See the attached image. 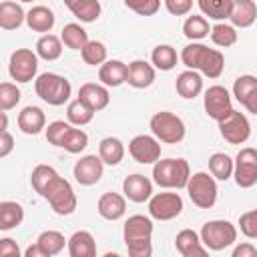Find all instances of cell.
I'll return each mask as SVG.
<instances>
[{
  "instance_id": "4",
  "label": "cell",
  "mask_w": 257,
  "mask_h": 257,
  "mask_svg": "<svg viewBox=\"0 0 257 257\" xmlns=\"http://www.w3.org/2000/svg\"><path fill=\"white\" fill-rule=\"evenodd\" d=\"M199 235L209 251H223L237 241V227L227 219H213L201 227Z\"/></svg>"
},
{
  "instance_id": "12",
  "label": "cell",
  "mask_w": 257,
  "mask_h": 257,
  "mask_svg": "<svg viewBox=\"0 0 257 257\" xmlns=\"http://www.w3.org/2000/svg\"><path fill=\"white\" fill-rule=\"evenodd\" d=\"M128 153L141 165H155L161 159V141L155 135H137L128 143Z\"/></svg>"
},
{
  "instance_id": "31",
  "label": "cell",
  "mask_w": 257,
  "mask_h": 257,
  "mask_svg": "<svg viewBox=\"0 0 257 257\" xmlns=\"http://www.w3.org/2000/svg\"><path fill=\"white\" fill-rule=\"evenodd\" d=\"M62 38L60 36H54V34H42L40 38H38V42H36V54H38V58H42V60H58L60 58V54H62Z\"/></svg>"
},
{
  "instance_id": "47",
  "label": "cell",
  "mask_w": 257,
  "mask_h": 257,
  "mask_svg": "<svg viewBox=\"0 0 257 257\" xmlns=\"http://www.w3.org/2000/svg\"><path fill=\"white\" fill-rule=\"evenodd\" d=\"M124 6L139 16H155L161 8V0H124Z\"/></svg>"
},
{
  "instance_id": "24",
  "label": "cell",
  "mask_w": 257,
  "mask_h": 257,
  "mask_svg": "<svg viewBox=\"0 0 257 257\" xmlns=\"http://www.w3.org/2000/svg\"><path fill=\"white\" fill-rule=\"evenodd\" d=\"M54 12L48 8V6H32L28 12H26V24L30 30L34 32H42V34H48L52 28H54Z\"/></svg>"
},
{
  "instance_id": "14",
  "label": "cell",
  "mask_w": 257,
  "mask_h": 257,
  "mask_svg": "<svg viewBox=\"0 0 257 257\" xmlns=\"http://www.w3.org/2000/svg\"><path fill=\"white\" fill-rule=\"evenodd\" d=\"M122 193L133 203H145L153 197V181L141 173L128 175L122 181Z\"/></svg>"
},
{
  "instance_id": "43",
  "label": "cell",
  "mask_w": 257,
  "mask_h": 257,
  "mask_svg": "<svg viewBox=\"0 0 257 257\" xmlns=\"http://www.w3.org/2000/svg\"><path fill=\"white\" fill-rule=\"evenodd\" d=\"M257 90V76L253 74H241L233 84V96L243 104L253 92Z\"/></svg>"
},
{
  "instance_id": "34",
  "label": "cell",
  "mask_w": 257,
  "mask_h": 257,
  "mask_svg": "<svg viewBox=\"0 0 257 257\" xmlns=\"http://www.w3.org/2000/svg\"><path fill=\"white\" fill-rule=\"evenodd\" d=\"M235 161L225 153H213L209 157V171L217 181H229L233 177Z\"/></svg>"
},
{
  "instance_id": "20",
  "label": "cell",
  "mask_w": 257,
  "mask_h": 257,
  "mask_svg": "<svg viewBox=\"0 0 257 257\" xmlns=\"http://www.w3.org/2000/svg\"><path fill=\"white\" fill-rule=\"evenodd\" d=\"M128 76V64H124L122 60H106L104 64L98 66V80L104 86H120L122 82H126Z\"/></svg>"
},
{
  "instance_id": "1",
  "label": "cell",
  "mask_w": 257,
  "mask_h": 257,
  "mask_svg": "<svg viewBox=\"0 0 257 257\" xmlns=\"http://www.w3.org/2000/svg\"><path fill=\"white\" fill-rule=\"evenodd\" d=\"M189 177L191 167L185 159H159L153 165V181L163 189H185Z\"/></svg>"
},
{
  "instance_id": "57",
  "label": "cell",
  "mask_w": 257,
  "mask_h": 257,
  "mask_svg": "<svg viewBox=\"0 0 257 257\" xmlns=\"http://www.w3.org/2000/svg\"><path fill=\"white\" fill-rule=\"evenodd\" d=\"M74 2H78V0H64V4H66V6H68V8H70V6H72V4H74Z\"/></svg>"
},
{
  "instance_id": "39",
  "label": "cell",
  "mask_w": 257,
  "mask_h": 257,
  "mask_svg": "<svg viewBox=\"0 0 257 257\" xmlns=\"http://www.w3.org/2000/svg\"><path fill=\"white\" fill-rule=\"evenodd\" d=\"M239 38V32L233 24H225V22H217L213 28H211V42L215 46H221V48H229L237 42Z\"/></svg>"
},
{
  "instance_id": "55",
  "label": "cell",
  "mask_w": 257,
  "mask_h": 257,
  "mask_svg": "<svg viewBox=\"0 0 257 257\" xmlns=\"http://www.w3.org/2000/svg\"><path fill=\"white\" fill-rule=\"evenodd\" d=\"M24 255H26V257H44V253H42V249H40L38 243H36V245H30Z\"/></svg>"
},
{
  "instance_id": "17",
  "label": "cell",
  "mask_w": 257,
  "mask_h": 257,
  "mask_svg": "<svg viewBox=\"0 0 257 257\" xmlns=\"http://www.w3.org/2000/svg\"><path fill=\"white\" fill-rule=\"evenodd\" d=\"M175 247L183 257H205L207 255V247L201 241V235L193 229H183L177 233L175 237Z\"/></svg>"
},
{
  "instance_id": "29",
  "label": "cell",
  "mask_w": 257,
  "mask_h": 257,
  "mask_svg": "<svg viewBox=\"0 0 257 257\" xmlns=\"http://www.w3.org/2000/svg\"><path fill=\"white\" fill-rule=\"evenodd\" d=\"M36 243L40 245L44 257H54L58 253H62L64 247H68V239H64V235L60 231H54V229H48V231H42L36 239Z\"/></svg>"
},
{
  "instance_id": "49",
  "label": "cell",
  "mask_w": 257,
  "mask_h": 257,
  "mask_svg": "<svg viewBox=\"0 0 257 257\" xmlns=\"http://www.w3.org/2000/svg\"><path fill=\"white\" fill-rule=\"evenodd\" d=\"M124 245H126V253L131 257H151L153 255L151 239H139V241H131V243H124Z\"/></svg>"
},
{
  "instance_id": "30",
  "label": "cell",
  "mask_w": 257,
  "mask_h": 257,
  "mask_svg": "<svg viewBox=\"0 0 257 257\" xmlns=\"http://www.w3.org/2000/svg\"><path fill=\"white\" fill-rule=\"evenodd\" d=\"M24 221V209L16 201H2L0 203V229L10 231L16 229Z\"/></svg>"
},
{
  "instance_id": "18",
  "label": "cell",
  "mask_w": 257,
  "mask_h": 257,
  "mask_svg": "<svg viewBox=\"0 0 257 257\" xmlns=\"http://www.w3.org/2000/svg\"><path fill=\"white\" fill-rule=\"evenodd\" d=\"M153 237V221L147 215H131L122 225V239L124 243L151 239Z\"/></svg>"
},
{
  "instance_id": "28",
  "label": "cell",
  "mask_w": 257,
  "mask_h": 257,
  "mask_svg": "<svg viewBox=\"0 0 257 257\" xmlns=\"http://www.w3.org/2000/svg\"><path fill=\"white\" fill-rule=\"evenodd\" d=\"M98 157L108 167L118 165L122 161V157H124V145H122V141L116 139V137H104L100 141V145H98Z\"/></svg>"
},
{
  "instance_id": "5",
  "label": "cell",
  "mask_w": 257,
  "mask_h": 257,
  "mask_svg": "<svg viewBox=\"0 0 257 257\" xmlns=\"http://www.w3.org/2000/svg\"><path fill=\"white\" fill-rule=\"evenodd\" d=\"M187 193H189V199L193 201L195 207L199 209H211L215 203H217V195H219V189H217V179L205 171H199V173H193L189 177V183H187Z\"/></svg>"
},
{
  "instance_id": "15",
  "label": "cell",
  "mask_w": 257,
  "mask_h": 257,
  "mask_svg": "<svg viewBox=\"0 0 257 257\" xmlns=\"http://www.w3.org/2000/svg\"><path fill=\"white\" fill-rule=\"evenodd\" d=\"M96 211L106 221H118L126 213V197L114 191H106L100 195L96 203Z\"/></svg>"
},
{
  "instance_id": "13",
  "label": "cell",
  "mask_w": 257,
  "mask_h": 257,
  "mask_svg": "<svg viewBox=\"0 0 257 257\" xmlns=\"http://www.w3.org/2000/svg\"><path fill=\"white\" fill-rule=\"evenodd\" d=\"M102 173H104V163H102V159L98 155H84V157H80L74 163V169H72V175H74L76 183H80L84 187L96 185L102 179Z\"/></svg>"
},
{
  "instance_id": "50",
  "label": "cell",
  "mask_w": 257,
  "mask_h": 257,
  "mask_svg": "<svg viewBox=\"0 0 257 257\" xmlns=\"http://www.w3.org/2000/svg\"><path fill=\"white\" fill-rule=\"evenodd\" d=\"M163 2H165L167 12L173 16H185L193 8V0H163Z\"/></svg>"
},
{
  "instance_id": "10",
  "label": "cell",
  "mask_w": 257,
  "mask_h": 257,
  "mask_svg": "<svg viewBox=\"0 0 257 257\" xmlns=\"http://www.w3.org/2000/svg\"><path fill=\"white\" fill-rule=\"evenodd\" d=\"M183 213V199L179 193H155L149 199V215L157 221H171Z\"/></svg>"
},
{
  "instance_id": "44",
  "label": "cell",
  "mask_w": 257,
  "mask_h": 257,
  "mask_svg": "<svg viewBox=\"0 0 257 257\" xmlns=\"http://www.w3.org/2000/svg\"><path fill=\"white\" fill-rule=\"evenodd\" d=\"M205 48H207V46H205L203 42H191V44H187V46L183 48V52H181L183 64H185L187 68H191V70H199V62H201V56H203Z\"/></svg>"
},
{
  "instance_id": "42",
  "label": "cell",
  "mask_w": 257,
  "mask_h": 257,
  "mask_svg": "<svg viewBox=\"0 0 257 257\" xmlns=\"http://www.w3.org/2000/svg\"><path fill=\"white\" fill-rule=\"evenodd\" d=\"M86 147H88V135L82 128H76L72 124L70 131H68V135H66V139H64V143H62V149L68 151L70 155H78Z\"/></svg>"
},
{
  "instance_id": "37",
  "label": "cell",
  "mask_w": 257,
  "mask_h": 257,
  "mask_svg": "<svg viewBox=\"0 0 257 257\" xmlns=\"http://www.w3.org/2000/svg\"><path fill=\"white\" fill-rule=\"evenodd\" d=\"M203 16H209L213 20H227L231 16L233 0H197Z\"/></svg>"
},
{
  "instance_id": "21",
  "label": "cell",
  "mask_w": 257,
  "mask_h": 257,
  "mask_svg": "<svg viewBox=\"0 0 257 257\" xmlns=\"http://www.w3.org/2000/svg\"><path fill=\"white\" fill-rule=\"evenodd\" d=\"M175 88H177L179 96H183V98L199 96L203 92V76H201V72L199 70H191V68L183 70L175 80Z\"/></svg>"
},
{
  "instance_id": "19",
  "label": "cell",
  "mask_w": 257,
  "mask_h": 257,
  "mask_svg": "<svg viewBox=\"0 0 257 257\" xmlns=\"http://www.w3.org/2000/svg\"><path fill=\"white\" fill-rule=\"evenodd\" d=\"M18 128L24 135H38L46 128V114L40 106H24L18 112Z\"/></svg>"
},
{
  "instance_id": "52",
  "label": "cell",
  "mask_w": 257,
  "mask_h": 257,
  "mask_svg": "<svg viewBox=\"0 0 257 257\" xmlns=\"http://www.w3.org/2000/svg\"><path fill=\"white\" fill-rule=\"evenodd\" d=\"M14 149V139L8 131H0V157L6 159Z\"/></svg>"
},
{
  "instance_id": "25",
  "label": "cell",
  "mask_w": 257,
  "mask_h": 257,
  "mask_svg": "<svg viewBox=\"0 0 257 257\" xmlns=\"http://www.w3.org/2000/svg\"><path fill=\"white\" fill-rule=\"evenodd\" d=\"M225 70V56L221 54V50L217 48H205L203 56H201V62H199V72L211 80L219 78Z\"/></svg>"
},
{
  "instance_id": "27",
  "label": "cell",
  "mask_w": 257,
  "mask_h": 257,
  "mask_svg": "<svg viewBox=\"0 0 257 257\" xmlns=\"http://www.w3.org/2000/svg\"><path fill=\"white\" fill-rule=\"evenodd\" d=\"M68 255L70 257H94L96 243L90 231H76L68 239Z\"/></svg>"
},
{
  "instance_id": "35",
  "label": "cell",
  "mask_w": 257,
  "mask_h": 257,
  "mask_svg": "<svg viewBox=\"0 0 257 257\" xmlns=\"http://www.w3.org/2000/svg\"><path fill=\"white\" fill-rule=\"evenodd\" d=\"M151 60H153V66L159 68V70H173L177 66V50L171 46V44H159L153 48V54H151Z\"/></svg>"
},
{
  "instance_id": "38",
  "label": "cell",
  "mask_w": 257,
  "mask_h": 257,
  "mask_svg": "<svg viewBox=\"0 0 257 257\" xmlns=\"http://www.w3.org/2000/svg\"><path fill=\"white\" fill-rule=\"evenodd\" d=\"M56 177H58V173H56L50 165H36V167L32 169V175H30V185H32V189L42 197V195L46 193L48 185H50Z\"/></svg>"
},
{
  "instance_id": "53",
  "label": "cell",
  "mask_w": 257,
  "mask_h": 257,
  "mask_svg": "<svg viewBox=\"0 0 257 257\" xmlns=\"http://www.w3.org/2000/svg\"><path fill=\"white\" fill-rule=\"evenodd\" d=\"M233 257H257V249L251 243H241L233 247Z\"/></svg>"
},
{
  "instance_id": "40",
  "label": "cell",
  "mask_w": 257,
  "mask_h": 257,
  "mask_svg": "<svg viewBox=\"0 0 257 257\" xmlns=\"http://www.w3.org/2000/svg\"><path fill=\"white\" fill-rule=\"evenodd\" d=\"M74 18H78L80 22H94L100 16V2L98 0H78L68 8Z\"/></svg>"
},
{
  "instance_id": "45",
  "label": "cell",
  "mask_w": 257,
  "mask_h": 257,
  "mask_svg": "<svg viewBox=\"0 0 257 257\" xmlns=\"http://www.w3.org/2000/svg\"><path fill=\"white\" fill-rule=\"evenodd\" d=\"M20 88L14 82H2L0 84V108L2 110H10L20 102Z\"/></svg>"
},
{
  "instance_id": "11",
  "label": "cell",
  "mask_w": 257,
  "mask_h": 257,
  "mask_svg": "<svg viewBox=\"0 0 257 257\" xmlns=\"http://www.w3.org/2000/svg\"><path fill=\"white\" fill-rule=\"evenodd\" d=\"M203 106H205V112L209 114V118L213 120H223L231 110H233V104H231V94L225 86L221 84H213L205 90V96H203Z\"/></svg>"
},
{
  "instance_id": "3",
  "label": "cell",
  "mask_w": 257,
  "mask_h": 257,
  "mask_svg": "<svg viewBox=\"0 0 257 257\" xmlns=\"http://www.w3.org/2000/svg\"><path fill=\"white\" fill-rule=\"evenodd\" d=\"M151 133L165 145H177L185 139V122L181 116H177L171 110H159L151 116Z\"/></svg>"
},
{
  "instance_id": "16",
  "label": "cell",
  "mask_w": 257,
  "mask_h": 257,
  "mask_svg": "<svg viewBox=\"0 0 257 257\" xmlns=\"http://www.w3.org/2000/svg\"><path fill=\"white\" fill-rule=\"evenodd\" d=\"M78 98L82 102H86L94 112L102 110L108 106L110 102V94H108V86H104L102 82H84L78 88Z\"/></svg>"
},
{
  "instance_id": "32",
  "label": "cell",
  "mask_w": 257,
  "mask_h": 257,
  "mask_svg": "<svg viewBox=\"0 0 257 257\" xmlns=\"http://www.w3.org/2000/svg\"><path fill=\"white\" fill-rule=\"evenodd\" d=\"M183 34H185L191 42L203 40L205 36L211 34L209 20H207L203 14H193V16H189V18L183 22Z\"/></svg>"
},
{
  "instance_id": "58",
  "label": "cell",
  "mask_w": 257,
  "mask_h": 257,
  "mask_svg": "<svg viewBox=\"0 0 257 257\" xmlns=\"http://www.w3.org/2000/svg\"><path fill=\"white\" fill-rule=\"evenodd\" d=\"M18 2H32V0H18Z\"/></svg>"
},
{
  "instance_id": "48",
  "label": "cell",
  "mask_w": 257,
  "mask_h": 257,
  "mask_svg": "<svg viewBox=\"0 0 257 257\" xmlns=\"http://www.w3.org/2000/svg\"><path fill=\"white\" fill-rule=\"evenodd\" d=\"M239 229L247 239H257V209L245 211L239 217Z\"/></svg>"
},
{
  "instance_id": "36",
  "label": "cell",
  "mask_w": 257,
  "mask_h": 257,
  "mask_svg": "<svg viewBox=\"0 0 257 257\" xmlns=\"http://www.w3.org/2000/svg\"><path fill=\"white\" fill-rule=\"evenodd\" d=\"M66 118L74 126H84L94 118V110L86 102H82L80 98H74L66 106Z\"/></svg>"
},
{
  "instance_id": "54",
  "label": "cell",
  "mask_w": 257,
  "mask_h": 257,
  "mask_svg": "<svg viewBox=\"0 0 257 257\" xmlns=\"http://www.w3.org/2000/svg\"><path fill=\"white\" fill-rule=\"evenodd\" d=\"M243 106H245L249 112L257 114V90H255V92H253V94H251V96H249V98L243 102Z\"/></svg>"
},
{
  "instance_id": "9",
  "label": "cell",
  "mask_w": 257,
  "mask_h": 257,
  "mask_svg": "<svg viewBox=\"0 0 257 257\" xmlns=\"http://www.w3.org/2000/svg\"><path fill=\"white\" fill-rule=\"evenodd\" d=\"M219 133L229 145H243L251 137V122L243 112L231 110L223 120H219Z\"/></svg>"
},
{
  "instance_id": "56",
  "label": "cell",
  "mask_w": 257,
  "mask_h": 257,
  "mask_svg": "<svg viewBox=\"0 0 257 257\" xmlns=\"http://www.w3.org/2000/svg\"><path fill=\"white\" fill-rule=\"evenodd\" d=\"M0 131H8V114H6V110H2V128Z\"/></svg>"
},
{
  "instance_id": "41",
  "label": "cell",
  "mask_w": 257,
  "mask_h": 257,
  "mask_svg": "<svg viewBox=\"0 0 257 257\" xmlns=\"http://www.w3.org/2000/svg\"><path fill=\"white\" fill-rule=\"evenodd\" d=\"M80 56L88 66H100L106 62V46L100 40H88L80 50Z\"/></svg>"
},
{
  "instance_id": "8",
  "label": "cell",
  "mask_w": 257,
  "mask_h": 257,
  "mask_svg": "<svg viewBox=\"0 0 257 257\" xmlns=\"http://www.w3.org/2000/svg\"><path fill=\"white\" fill-rule=\"evenodd\" d=\"M233 177H235L237 187L241 189H251L257 183V149L243 147L237 153Z\"/></svg>"
},
{
  "instance_id": "51",
  "label": "cell",
  "mask_w": 257,
  "mask_h": 257,
  "mask_svg": "<svg viewBox=\"0 0 257 257\" xmlns=\"http://www.w3.org/2000/svg\"><path fill=\"white\" fill-rule=\"evenodd\" d=\"M0 255L2 257H18L20 255V249H18V243L10 237H4L0 239Z\"/></svg>"
},
{
  "instance_id": "7",
  "label": "cell",
  "mask_w": 257,
  "mask_h": 257,
  "mask_svg": "<svg viewBox=\"0 0 257 257\" xmlns=\"http://www.w3.org/2000/svg\"><path fill=\"white\" fill-rule=\"evenodd\" d=\"M8 72L16 82H30L38 72V54L30 48H16L8 60Z\"/></svg>"
},
{
  "instance_id": "22",
  "label": "cell",
  "mask_w": 257,
  "mask_h": 257,
  "mask_svg": "<svg viewBox=\"0 0 257 257\" xmlns=\"http://www.w3.org/2000/svg\"><path fill=\"white\" fill-rule=\"evenodd\" d=\"M229 20H231V24L235 28L253 26L255 20H257V4L253 0H233V8H231Z\"/></svg>"
},
{
  "instance_id": "2",
  "label": "cell",
  "mask_w": 257,
  "mask_h": 257,
  "mask_svg": "<svg viewBox=\"0 0 257 257\" xmlns=\"http://www.w3.org/2000/svg\"><path fill=\"white\" fill-rule=\"evenodd\" d=\"M34 90L44 102H48L52 106H62L64 102H68V98L72 94L70 80L56 74V72L38 74L34 80Z\"/></svg>"
},
{
  "instance_id": "6",
  "label": "cell",
  "mask_w": 257,
  "mask_h": 257,
  "mask_svg": "<svg viewBox=\"0 0 257 257\" xmlns=\"http://www.w3.org/2000/svg\"><path fill=\"white\" fill-rule=\"evenodd\" d=\"M42 197L48 201V205L52 207V211L56 215H62V217L64 215H72L76 211V205H78L76 193H74L72 185L66 179H62L60 175L48 185V189H46V193Z\"/></svg>"
},
{
  "instance_id": "33",
  "label": "cell",
  "mask_w": 257,
  "mask_h": 257,
  "mask_svg": "<svg viewBox=\"0 0 257 257\" xmlns=\"http://www.w3.org/2000/svg\"><path fill=\"white\" fill-rule=\"evenodd\" d=\"M60 38H62V42H64L66 48H70V50H82L86 46V42H88V32L80 24L70 22V24H64V28L60 32Z\"/></svg>"
},
{
  "instance_id": "46",
  "label": "cell",
  "mask_w": 257,
  "mask_h": 257,
  "mask_svg": "<svg viewBox=\"0 0 257 257\" xmlns=\"http://www.w3.org/2000/svg\"><path fill=\"white\" fill-rule=\"evenodd\" d=\"M70 126H72V124H70V122H64V120H54V122H50V124L44 128L46 141H48L50 145H54V147H62V143H64V139H66Z\"/></svg>"
},
{
  "instance_id": "26",
  "label": "cell",
  "mask_w": 257,
  "mask_h": 257,
  "mask_svg": "<svg viewBox=\"0 0 257 257\" xmlns=\"http://www.w3.org/2000/svg\"><path fill=\"white\" fill-rule=\"evenodd\" d=\"M26 22V12L20 4L12 0L0 2V28L2 30H16Z\"/></svg>"
},
{
  "instance_id": "23",
  "label": "cell",
  "mask_w": 257,
  "mask_h": 257,
  "mask_svg": "<svg viewBox=\"0 0 257 257\" xmlns=\"http://www.w3.org/2000/svg\"><path fill=\"white\" fill-rule=\"evenodd\" d=\"M126 82L133 88H149L155 82V66L147 60H133L128 64V76Z\"/></svg>"
}]
</instances>
